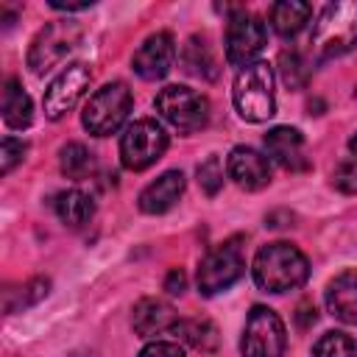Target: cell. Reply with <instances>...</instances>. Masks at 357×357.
Listing matches in <instances>:
<instances>
[{
	"instance_id": "obj_1",
	"label": "cell",
	"mask_w": 357,
	"mask_h": 357,
	"mask_svg": "<svg viewBox=\"0 0 357 357\" xmlns=\"http://www.w3.org/2000/svg\"><path fill=\"white\" fill-rule=\"evenodd\" d=\"M254 282L265 293H287L307 282L310 262L290 243H268L254 257Z\"/></svg>"
},
{
	"instance_id": "obj_2",
	"label": "cell",
	"mask_w": 357,
	"mask_h": 357,
	"mask_svg": "<svg viewBox=\"0 0 357 357\" xmlns=\"http://www.w3.org/2000/svg\"><path fill=\"white\" fill-rule=\"evenodd\" d=\"M357 45V0L329 3L312 28V56L326 61L349 53Z\"/></svg>"
},
{
	"instance_id": "obj_3",
	"label": "cell",
	"mask_w": 357,
	"mask_h": 357,
	"mask_svg": "<svg viewBox=\"0 0 357 357\" xmlns=\"http://www.w3.org/2000/svg\"><path fill=\"white\" fill-rule=\"evenodd\" d=\"M234 109L248 123H265L276 112V92H273V70L268 61H254L243 67L231 86Z\"/></svg>"
},
{
	"instance_id": "obj_4",
	"label": "cell",
	"mask_w": 357,
	"mask_h": 357,
	"mask_svg": "<svg viewBox=\"0 0 357 357\" xmlns=\"http://www.w3.org/2000/svg\"><path fill=\"white\" fill-rule=\"evenodd\" d=\"M131 112V89L123 81H112L100 86L84 106L81 123L89 134L95 137H109L114 134Z\"/></svg>"
},
{
	"instance_id": "obj_5",
	"label": "cell",
	"mask_w": 357,
	"mask_h": 357,
	"mask_svg": "<svg viewBox=\"0 0 357 357\" xmlns=\"http://www.w3.org/2000/svg\"><path fill=\"white\" fill-rule=\"evenodd\" d=\"M81 25L78 22H70V20H56V22H47L31 42V50H28V67L36 73V75H45L50 73L56 64H61L81 42Z\"/></svg>"
},
{
	"instance_id": "obj_6",
	"label": "cell",
	"mask_w": 357,
	"mask_h": 357,
	"mask_svg": "<svg viewBox=\"0 0 357 357\" xmlns=\"http://www.w3.org/2000/svg\"><path fill=\"white\" fill-rule=\"evenodd\" d=\"M156 112L181 134H195L209 123V100L181 84H170L156 95Z\"/></svg>"
},
{
	"instance_id": "obj_7",
	"label": "cell",
	"mask_w": 357,
	"mask_h": 357,
	"mask_svg": "<svg viewBox=\"0 0 357 357\" xmlns=\"http://www.w3.org/2000/svg\"><path fill=\"white\" fill-rule=\"evenodd\" d=\"M287 346V332L282 318L271 307H251L245 318V329L240 337L243 357H282Z\"/></svg>"
},
{
	"instance_id": "obj_8",
	"label": "cell",
	"mask_w": 357,
	"mask_h": 357,
	"mask_svg": "<svg viewBox=\"0 0 357 357\" xmlns=\"http://www.w3.org/2000/svg\"><path fill=\"white\" fill-rule=\"evenodd\" d=\"M167 151V134L156 120H134L120 137V159L128 170H145Z\"/></svg>"
},
{
	"instance_id": "obj_9",
	"label": "cell",
	"mask_w": 357,
	"mask_h": 357,
	"mask_svg": "<svg viewBox=\"0 0 357 357\" xmlns=\"http://www.w3.org/2000/svg\"><path fill=\"white\" fill-rule=\"evenodd\" d=\"M243 273H245L243 248L237 245V240H226L201 259V265H198V290L204 296H215L220 290H229Z\"/></svg>"
},
{
	"instance_id": "obj_10",
	"label": "cell",
	"mask_w": 357,
	"mask_h": 357,
	"mask_svg": "<svg viewBox=\"0 0 357 357\" xmlns=\"http://www.w3.org/2000/svg\"><path fill=\"white\" fill-rule=\"evenodd\" d=\"M262 47H265V22L248 11L231 14L226 25V61L243 70L254 64Z\"/></svg>"
},
{
	"instance_id": "obj_11",
	"label": "cell",
	"mask_w": 357,
	"mask_h": 357,
	"mask_svg": "<svg viewBox=\"0 0 357 357\" xmlns=\"http://www.w3.org/2000/svg\"><path fill=\"white\" fill-rule=\"evenodd\" d=\"M89 84H92V73H89V67L86 64H81V61H75V64H70V67H64L53 81H50V86H47V92H45V114L50 117V120H61L81 98H84V92L89 89Z\"/></svg>"
},
{
	"instance_id": "obj_12",
	"label": "cell",
	"mask_w": 357,
	"mask_h": 357,
	"mask_svg": "<svg viewBox=\"0 0 357 357\" xmlns=\"http://www.w3.org/2000/svg\"><path fill=\"white\" fill-rule=\"evenodd\" d=\"M173 61H176V42H173V36H170L167 31L151 33V36L134 50V59H131L134 73H137L139 78H145V81H159V78H165V75L170 73Z\"/></svg>"
},
{
	"instance_id": "obj_13",
	"label": "cell",
	"mask_w": 357,
	"mask_h": 357,
	"mask_svg": "<svg viewBox=\"0 0 357 357\" xmlns=\"http://www.w3.org/2000/svg\"><path fill=\"white\" fill-rule=\"evenodd\" d=\"M265 156L273 159L276 165H282L284 170H307L310 159H307V142L301 137L298 128L290 126H276L265 134Z\"/></svg>"
},
{
	"instance_id": "obj_14",
	"label": "cell",
	"mask_w": 357,
	"mask_h": 357,
	"mask_svg": "<svg viewBox=\"0 0 357 357\" xmlns=\"http://www.w3.org/2000/svg\"><path fill=\"white\" fill-rule=\"evenodd\" d=\"M226 170H229L231 181L243 190H262L271 181V159L245 145L231 148V153L226 159Z\"/></svg>"
},
{
	"instance_id": "obj_15",
	"label": "cell",
	"mask_w": 357,
	"mask_h": 357,
	"mask_svg": "<svg viewBox=\"0 0 357 357\" xmlns=\"http://www.w3.org/2000/svg\"><path fill=\"white\" fill-rule=\"evenodd\" d=\"M134 332L142 337H156L167 329H173L178 324V312L173 310V304H167L165 298H139L134 304V315H131Z\"/></svg>"
},
{
	"instance_id": "obj_16",
	"label": "cell",
	"mask_w": 357,
	"mask_h": 357,
	"mask_svg": "<svg viewBox=\"0 0 357 357\" xmlns=\"http://www.w3.org/2000/svg\"><path fill=\"white\" fill-rule=\"evenodd\" d=\"M184 187H187L184 173L181 170H167L139 192V209L145 215H162V212H167L170 206L178 204V198L184 195Z\"/></svg>"
},
{
	"instance_id": "obj_17",
	"label": "cell",
	"mask_w": 357,
	"mask_h": 357,
	"mask_svg": "<svg viewBox=\"0 0 357 357\" xmlns=\"http://www.w3.org/2000/svg\"><path fill=\"white\" fill-rule=\"evenodd\" d=\"M326 310L340 324L357 326V271H343L326 284Z\"/></svg>"
},
{
	"instance_id": "obj_18",
	"label": "cell",
	"mask_w": 357,
	"mask_h": 357,
	"mask_svg": "<svg viewBox=\"0 0 357 357\" xmlns=\"http://www.w3.org/2000/svg\"><path fill=\"white\" fill-rule=\"evenodd\" d=\"M3 120L14 131L28 128L33 120V103H31L28 92H22V86L14 78H8L3 86Z\"/></svg>"
},
{
	"instance_id": "obj_19",
	"label": "cell",
	"mask_w": 357,
	"mask_h": 357,
	"mask_svg": "<svg viewBox=\"0 0 357 357\" xmlns=\"http://www.w3.org/2000/svg\"><path fill=\"white\" fill-rule=\"evenodd\" d=\"M173 332L181 343L192 346L195 351H206V354L215 351L220 343V332L209 318H184L173 326Z\"/></svg>"
},
{
	"instance_id": "obj_20",
	"label": "cell",
	"mask_w": 357,
	"mask_h": 357,
	"mask_svg": "<svg viewBox=\"0 0 357 357\" xmlns=\"http://www.w3.org/2000/svg\"><path fill=\"white\" fill-rule=\"evenodd\" d=\"M312 17V6L301 0H282L271 8V25L279 36H296Z\"/></svg>"
},
{
	"instance_id": "obj_21",
	"label": "cell",
	"mask_w": 357,
	"mask_h": 357,
	"mask_svg": "<svg viewBox=\"0 0 357 357\" xmlns=\"http://www.w3.org/2000/svg\"><path fill=\"white\" fill-rule=\"evenodd\" d=\"M181 64H184V73H190L195 78H204V81L218 78V61H215L204 36H190L187 39V45L181 50Z\"/></svg>"
},
{
	"instance_id": "obj_22",
	"label": "cell",
	"mask_w": 357,
	"mask_h": 357,
	"mask_svg": "<svg viewBox=\"0 0 357 357\" xmlns=\"http://www.w3.org/2000/svg\"><path fill=\"white\" fill-rule=\"evenodd\" d=\"M95 212V204L86 192L81 190H64L56 195V215L61 218V223H67L70 229H81Z\"/></svg>"
},
{
	"instance_id": "obj_23",
	"label": "cell",
	"mask_w": 357,
	"mask_h": 357,
	"mask_svg": "<svg viewBox=\"0 0 357 357\" xmlns=\"http://www.w3.org/2000/svg\"><path fill=\"white\" fill-rule=\"evenodd\" d=\"M59 156H61V173L73 181H84L95 170V159H92L89 148L81 142H67Z\"/></svg>"
},
{
	"instance_id": "obj_24",
	"label": "cell",
	"mask_w": 357,
	"mask_h": 357,
	"mask_svg": "<svg viewBox=\"0 0 357 357\" xmlns=\"http://www.w3.org/2000/svg\"><path fill=\"white\" fill-rule=\"evenodd\" d=\"M312 357H357V343L343 332H326L312 346Z\"/></svg>"
},
{
	"instance_id": "obj_25",
	"label": "cell",
	"mask_w": 357,
	"mask_h": 357,
	"mask_svg": "<svg viewBox=\"0 0 357 357\" xmlns=\"http://www.w3.org/2000/svg\"><path fill=\"white\" fill-rule=\"evenodd\" d=\"M279 75L282 81L290 86V89H298L307 84V75H310V67L304 64V59L298 53H282L279 56Z\"/></svg>"
},
{
	"instance_id": "obj_26",
	"label": "cell",
	"mask_w": 357,
	"mask_h": 357,
	"mask_svg": "<svg viewBox=\"0 0 357 357\" xmlns=\"http://www.w3.org/2000/svg\"><path fill=\"white\" fill-rule=\"evenodd\" d=\"M198 184L206 195H218V190L223 187V165L218 156H206L198 165Z\"/></svg>"
},
{
	"instance_id": "obj_27",
	"label": "cell",
	"mask_w": 357,
	"mask_h": 357,
	"mask_svg": "<svg viewBox=\"0 0 357 357\" xmlns=\"http://www.w3.org/2000/svg\"><path fill=\"white\" fill-rule=\"evenodd\" d=\"M25 151H28V145H25L22 139H17V137H6L3 145H0V173H3V176L11 173L14 165H20V162L25 159Z\"/></svg>"
},
{
	"instance_id": "obj_28",
	"label": "cell",
	"mask_w": 357,
	"mask_h": 357,
	"mask_svg": "<svg viewBox=\"0 0 357 357\" xmlns=\"http://www.w3.org/2000/svg\"><path fill=\"white\" fill-rule=\"evenodd\" d=\"M332 184L340 192H357V159H346L335 167L332 173Z\"/></svg>"
},
{
	"instance_id": "obj_29",
	"label": "cell",
	"mask_w": 357,
	"mask_h": 357,
	"mask_svg": "<svg viewBox=\"0 0 357 357\" xmlns=\"http://www.w3.org/2000/svg\"><path fill=\"white\" fill-rule=\"evenodd\" d=\"M47 287H50V279H45V276H36V279L25 282V284L20 287V301H17V307H31V304H36L39 298L47 296Z\"/></svg>"
},
{
	"instance_id": "obj_30",
	"label": "cell",
	"mask_w": 357,
	"mask_h": 357,
	"mask_svg": "<svg viewBox=\"0 0 357 357\" xmlns=\"http://www.w3.org/2000/svg\"><path fill=\"white\" fill-rule=\"evenodd\" d=\"M139 357H184V351L178 349V343H167V340H153L148 343Z\"/></svg>"
},
{
	"instance_id": "obj_31",
	"label": "cell",
	"mask_w": 357,
	"mask_h": 357,
	"mask_svg": "<svg viewBox=\"0 0 357 357\" xmlns=\"http://www.w3.org/2000/svg\"><path fill=\"white\" fill-rule=\"evenodd\" d=\"M184 287H187L184 271H181V268H173V271L167 273V279H165V290L173 293V296H178V293H184Z\"/></svg>"
},
{
	"instance_id": "obj_32",
	"label": "cell",
	"mask_w": 357,
	"mask_h": 357,
	"mask_svg": "<svg viewBox=\"0 0 357 357\" xmlns=\"http://www.w3.org/2000/svg\"><path fill=\"white\" fill-rule=\"evenodd\" d=\"M315 307L310 304V301H304V304H298V312H296V321H298V326L301 329H307L310 324H315Z\"/></svg>"
},
{
	"instance_id": "obj_33",
	"label": "cell",
	"mask_w": 357,
	"mask_h": 357,
	"mask_svg": "<svg viewBox=\"0 0 357 357\" xmlns=\"http://www.w3.org/2000/svg\"><path fill=\"white\" fill-rule=\"evenodd\" d=\"M53 8H64V11H84L92 6V0H84V3H61V0H50Z\"/></svg>"
},
{
	"instance_id": "obj_34",
	"label": "cell",
	"mask_w": 357,
	"mask_h": 357,
	"mask_svg": "<svg viewBox=\"0 0 357 357\" xmlns=\"http://www.w3.org/2000/svg\"><path fill=\"white\" fill-rule=\"evenodd\" d=\"M349 148H351V153H354V159H357V131H354V137L349 139Z\"/></svg>"
},
{
	"instance_id": "obj_35",
	"label": "cell",
	"mask_w": 357,
	"mask_h": 357,
	"mask_svg": "<svg viewBox=\"0 0 357 357\" xmlns=\"http://www.w3.org/2000/svg\"><path fill=\"white\" fill-rule=\"evenodd\" d=\"M354 98H357V92H354Z\"/></svg>"
}]
</instances>
